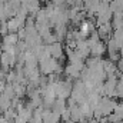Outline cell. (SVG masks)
<instances>
[{
	"label": "cell",
	"mask_w": 123,
	"mask_h": 123,
	"mask_svg": "<svg viewBox=\"0 0 123 123\" xmlns=\"http://www.w3.org/2000/svg\"><path fill=\"white\" fill-rule=\"evenodd\" d=\"M89 29H90V25L89 23H83L82 25V33H87Z\"/></svg>",
	"instance_id": "6da1fadb"
}]
</instances>
